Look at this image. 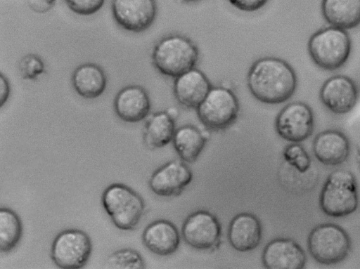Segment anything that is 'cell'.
Here are the masks:
<instances>
[{
	"mask_svg": "<svg viewBox=\"0 0 360 269\" xmlns=\"http://www.w3.org/2000/svg\"><path fill=\"white\" fill-rule=\"evenodd\" d=\"M247 84L256 100L262 103L276 105L284 103L292 96L297 79L288 62L267 56L257 59L250 67Z\"/></svg>",
	"mask_w": 360,
	"mask_h": 269,
	"instance_id": "1",
	"label": "cell"
},
{
	"mask_svg": "<svg viewBox=\"0 0 360 269\" xmlns=\"http://www.w3.org/2000/svg\"><path fill=\"white\" fill-rule=\"evenodd\" d=\"M199 57L197 45L179 34L162 38L154 46L151 54L155 68L162 75L172 78L195 67Z\"/></svg>",
	"mask_w": 360,
	"mask_h": 269,
	"instance_id": "2",
	"label": "cell"
},
{
	"mask_svg": "<svg viewBox=\"0 0 360 269\" xmlns=\"http://www.w3.org/2000/svg\"><path fill=\"white\" fill-rule=\"evenodd\" d=\"M101 203L114 225L125 231L136 228L145 211L142 197L122 183L108 186L102 194Z\"/></svg>",
	"mask_w": 360,
	"mask_h": 269,
	"instance_id": "3",
	"label": "cell"
},
{
	"mask_svg": "<svg viewBox=\"0 0 360 269\" xmlns=\"http://www.w3.org/2000/svg\"><path fill=\"white\" fill-rule=\"evenodd\" d=\"M352 49L347 32L333 26L315 32L308 42L309 54L314 63L325 70H335L348 60Z\"/></svg>",
	"mask_w": 360,
	"mask_h": 269,
	"instance_id": "4",
	"label": "cell"
},
{
	"mask_svg": "<svg viewBox=\"0 0 360 269\" xmlns=\"http://www.w3.org/2000/svg\"><path fill=\"white\" fill-rule=\"evenodd\" d=\"M319 205L323 212L331 217H344L354 212L358 192L354 174L347 170L332 172L321 189Z\"/></svg>",
	"mask_w": 360,
	"mask_h": 269,
	"instance_id": "5",
	"label": "cell"
},
{
	"mask_svg": "<svg viewBox=\"0 0 360 269\" xmlns=\"http://www.w3.org/2000/svg\"><path fill=\"white\" fill-rule=\"evenodd\" d=\"M307 246L315 261L330 265L342 261L349 255L352 242L349 235L340 225L323 223L311 230Z\"/></svg>",
	"mask_w": 360,
	"mask_h": 269,
	"instance_id": "6",
	"label": "cell"
},
{
	"mask_svg": "<svg viewBox=\"0 0 360 269\" xmlns=\"http://www.w3.org/2000/svg\"><path fill=\"white\" fill-rule=\"evenodd\" d=\"M199 120L209 130L223 131L237 119L240 104L236 95L224 86H212L195 110Z\"/></svg>",
	"mask_w": 360,
	"mask_h": 269,
	"instance_id": "7",
	"label": "cell"
},
{
	"mask_svg": "<svg viewBox=\"0 0 360 269\" xmlns=\"http://www.w3.org/2000/svg\"><path fill=\"white\" fill-rule=\"evenodd\" d=\"M92 248L91 240L87 233L76 228L67 229L54 238L51 257L60 268L79 269L87 263Z\"/></svg>",
	"mask_w": 360,
	"mask_h": 269,
	"instance_id": "8",
	"label": "cell"
},
{
	"mask_svg": "<svg viewBox=\"0 0 360 269\" xmlns=\"http://www.w3.org/2000/svg\"><path fill=\"white\" fill-rule=\"evenodd\" d=\"M314 127V114L306 103L296 101L286 105L278 114L275 129L283 139L300 143L308 138Z\"/></svg>",
	"mask_w": 360,
	"mask_h": 269,
	"instance_id": "9",
	"label": "cell"
},
{
	"mask_svg": "<svg viewBox=\"0 0 360 269\" xmlns=\"http://www.w3.org/2000/svg\"><path fill=\"white\" fill-rule=\"evenodd\" d=\"M111 10L115 21L121 28L140 33L154 22L158 6L155 0H112Z\"/></svg>",
	"mask_w": 360,
	"mask_h": 269,
	"instance_id": "10",
	"label": "cell"
},
{
	"mask_svg": "<svg viewBox=\"0 0 360 269\" xmlns=\"http://www.w3.org/2000/svg\"><path fill=\"white\" fill-rule=\"evenodd\" d=\"M181 234L184 240L191 247L200 250L211 249L219 242L221 228L214 215L205 210H199L186 218Z\"/></svg>",
	"mask_w": 360,
	"mask_h": 269,
	"instance_id": "11",
	"label": "cell"
},
{
	"mask_svg": "<svg viewBox=\"0 0 360 269\" xmlns=\"http://www.w3.org/2000/svg\"><path fill=\"white\" fill-rule=\"evenodd\" d=\"M193 173L182 160L167 162L153 172L149 180V188L161 197L176 196L191 183Z\"/></svg>",
	"mask_w": 360,
	"mask_h": 269,
	"instance_id": "12",
	"label": "cell"
},
{
	"mask_svg": "<svg viewBox=\"0 0 360 269\" xmlns=\"http://www.w3.org/2000/svg\"><path fill=\"white\" fill-rule=\"evenodd\" d=\"M322 103L332 112L344 114L356 103L358 89L354 81L344 75L333 76L322 85L320 93Z\"/></svg>",
	"mask_w": 360,
	"mask_h": 269,
	"instance_id": "13",
	"label": "cell"
},
{
	"mask_svg": "<svg viewBox=\"0 0 360 269\" xmlns=\"http://www.w3.org/2000/svg\"><path fill=\"white\" fill-rule=\"evenodd\" d=\"M262 261L269 269H302L306 265L307 256L295 240L276 238L264 247Z\"/></svg>",
	"mask_w": 360,
	"mask_h": 269,
	"instance_id": "14",
	"label": "cell"
},
{
	"mask_svg": "<svg viewBox=\"0 0 360 269\" xmlns=\"http://www.w3.org/2000/svg\"><path fill=\"white\" fill-rule=\"evenodd\" d=\"M115 114L122 121L137 123L149 114L151 103L147 91L139 85H128L116 94L114 103Z\"/></svg>",
	"mask_w": 360,
	"mask_h": 269,
	"instance_id": "15",
	"label": "cell"
},
{
	"mask_svg": "<svg viewBox=\"0 0 360 269\" xmlns=\"http://www.w3.org/2000/svg\"><path fill=\"white\" fill-rule=\"evenodd\" d=\"M212 87L205 74L195 67L174 78L173 93L181 105L196 110Z\"/></svg>",
	"mask_w": 360,
	"mask_h": 269,
	"instance_id": "16",
	"label": "cell"
},
{
	"mask_svg": "<svg viewBox=\"0 0 360 269\" xmlns=\"http://www.w3.org/2000/svg\"><path fill=\"white\" fill-rule=\"evenodd\" d=\"M227 235L234 249L240 252L250 251L260 244L262 226L259 219L254 214L240 213L231 221Z\"/></svg>",
	"mask_w": 360,
	"mask_h": 269,
	"instance_id": "17",
	"label": "cell"
},
{
	"mask_svg": "<svg viewBox=\"0 0 360 269\" xmlns=\"http://www.w3.org/2000/svg\"><path fill=\"white\" fill-rule=\"evenodd\" d=\"M313 152L316 159L327 166H337L348 158L350 144L342 132L329 129L317 134L313 142Z\"/></svg>",
	"mask_w": 360,
	"mask_h": 269,
	"instance_id": "18",
	"label": "cell"
},
{
	"mask_svg": "<svg viewBox=\"0 0 360 269\" xmlns=\"http://www.w3.org/2000/svg\"><path fill=\"white\" fill-rule=\"evenodd\" d=\"M142 241L150 252L158 256H169L179 248L180 235L173 223L159 219L146 226L142 234Z\"/></svg>",
	"mask_w": 360,
	"mask_h": 269,
	"instance_id": "19",
	"label": "cell"
},
{
	"mask_svg": "<svg viewBox=\"0 0 360 269\" xmlns=\"http://www.w3.org/2000/svg\"><path fill=\"white\" fill-rule=\"evenodd\" d=\"M75 92L81 97L94 99L101 96L107 86V77L101 67L86 63L77 67L71 77Z\"/></svg>",
	"mask_w": 360,
	"mask_h": 269,
	"instance_id": "20",
	"label": "cell"
},
{
	"mask_svg": "<svg viewBox=\"0 0 360 269\" xmlns=\"http://www.w3.org/2000/svg\"><path fill=\"white\" fill-rule=\"evenodd\" d=\"M321 11L335 27L349 29L360 24V0H322Z\"/></svg>",
	"mask_w": 360,
	"mask_h": 269,
	"instance_id": "21",
	"label": "cell"
},
{
	"mask_svg": "<svg viewBox=\"0 0 360 269\" xmlns=\"http://www.w3.org/2000/svg\"><path fill=\"white\" fill-rule=\"evenodd\" d=\"M176 131L174 119L167 111L153 114L143 129V140L150 149L165 147L172 141Z\"/></svg>",
	"mask_w": 360,
	"mask_h": 269,
	"instance_id": "22",
	"label": "cell"
},
{
	"mask_svg": "<svg viewBox=\"0 0 360 269\" xmlns=\"http://www.w3.org/2000/svg\"><path fill=\"white\" fill-rule=\"evenodd\" d=\"M207 140L201 131L193 125H184L176 129L172 143L181 158L187 163L194 162L204 149Z\"/></svg>",
	"mask_w": 360,
	"mask_h": 269,
	"instance_id": "23",
	"label": "cell"
},
{
	"mask_svg": "<svg viewBox=\"0 0 360 269\" xmlns=\"http://www.w3.org/2000/svg\"><path fill=\"white\" fill-rule=\"evenodd\" d=\"M22 235V224L19 216L7 207L0 209V250L11 251L19 243Z\"/></svg>",
	"mask_w": 360,
	"mask_h": 269,
	"instance_id": "24",
	"label": "cell"
},
{
	"mask_svg": "<svg viewBox=\"0 0 360 269\" xmlns=\"http://www.w3.org/2000/svg\"><path fill=\"white\" fill-rule=\"evenodd\" d=\"M106 265L110 268L143 269L145 262L141 254L132 249H121L112 253L107 258Z\"/></svg>",
	"mask_w": 360,
	"mask_h": 269,
	"instance_id": "25",
	"label": "cell"
},
{
	"mask_svg": "<svg viewBox=\"0 0 360 269\" xmlns=\"http://www.w3.org/2000/svg\"><path fill=\"white\" fill-rule=\"evenodd\" d=\"M284 159L300 173H306L311 166V159L305 149L298 143L287 145L283 153Z\"/></svg>",
	"mask_w": 360,
	"mask_h": 269,
	"instance_id": "26",
	"label": "cell"
},
{
	"mask_svg": "<svg viewBox=\"0 0 360 269\" xmlns=\"http://www.w3.org/2000/svg\"><path fill=\"white\" fill-rule=\"evenodd\" d=\"M19 69L24 79L34 80L44 73L45 65L40 56L30 53L21 58Z\"/></svg>",
	"mask_w": 360,
	"mask_h": 269,
	"instance_id": "27",
	"label": "cell"
},
{
	"mask_svg": "<svg viewBox=\"0 0 360 269\" xmlns=\"http://www.w3.org/2000/svg\"><path fill=\"white\" fill-rule=\"evenodd\" d=\"M68 7L80 15H91L98 12L105 0H64Z\"/></svg>",
	"mask_w": 360,
	"mask_h": 269,
	"instance_id": "28",
	"label": "cell"
},
{
	"mask_svg": "<svg viewBox=\"0 0 360 269\" xmlns=\"http://www.w3.org/2000/svg\"><path fill=\"white\" fill-rule=\"evenodd\" d=\"M234 8L244 12H254L263 8L269 0H228Z\"/></svg>",
	"mask_w": 360,
	"mask_h": 269,
	"instance_id": "29",
	"label": "cell"
},
{
	"mask_svg": "<svg viewBox=\"0 0 360 269\" xmlns=\"http://www.w3.org/2000/svg\"><path fill=\"white\" fill-rule=\"evenodd\" d=\"M1 87H0V106L3 107V105L6 103L9 98V95L11 93L10 91V84L7 78L1 73Z\"/></svg>",
	"mask_w": 360,
	"mask_h": 269,
	"instance_id": "30",
	"label": "cell"
},
{
	"mask_svg": "<svg viewBox=\"0 0 360 269\" xmlns=\"http://www.w3.org/2000/svg\"><path fill=\"white\" fill-rule=\"evenodd\" d=\"M166 111L174 119L178 116V110L174 107H170L167 109Z\"/></svg>",
	"mask_w": 360,
	"mask_h": 269,
	"instance_id": "31",
	"label": "cell"
},
{
	"mask_svg": "<svg viewBox=\"0 0 360 269\" xmlns=\"http://www.w3.org/2000/svg\"><path fill=\"white\" fill-rule=\"evenodd\" d=\"M181 1L184 2H186V3H194V2H198L200 0H181Z\"/></svg>",
	"mask_w": 360,
	"mask_h": 269,
	"instance_id": "32",
	"label": "cell"
},
{
	"mask_svg": "<svg viewBox=\"0 0 360 269\" xmlns=\"http://www.w3.org/2000/svg\"><path fill=\"white\" fill-rule=\"evenodd\" d=\"M359 157H360V152H359Z\"/></svg>",
	"mask_w": 360,
	"mask_h": 269,
	"instance_id": "33",
	"label": "cell"
}]
</instances>
